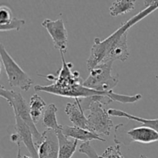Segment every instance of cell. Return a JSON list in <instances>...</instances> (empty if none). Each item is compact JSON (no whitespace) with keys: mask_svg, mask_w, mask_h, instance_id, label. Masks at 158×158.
I'll return each mask as SVG.
<instances>
[{"mask_svg":"<svg viewBox=\"0 0 158 158\" xmlns=\"http://www.w3.org/2000/svg\"><path fill=\"white\" fill-rule=\"evenodd\" d=\"M61 131L66 137H70L73 140H80L85 142H89L91 140H99V141L106 142V140L103 137L97 135L94 133L88 131V130L80 128L79 127H70L66 125H62Z\"/></svg>","mask_w":158,"mask_h":158,"instance_id":"obj_12","label":"cell"},{"mask_svg":"<svg viewBox=\"0 0 158 158\" xmlns=\"http://www.w3.org/2000/svg\"><path fill=\"white\" fill-rule=\"evenodd\" d=\"M140 158H148V157H147V156L143 155V154H141V155H140Z\"/></svg>","mask_w":158,"mask_h":158,"instance_id":"obj_23","label":"cell"},{"mask_svg":"<svg viewBox=\"0 0 158 158\" xmlns=\"http://www.w3.org/2000/svg\"><path fill=\"white\" fill-rule=\"evenodd\" d=\"M0 55L9 86L18 87L23 91L29 90L33 83V80L19 66L2 43L0 45Z\"/></svg>","mask_w":158,"mask_h":158,"instance_id":"obj_6","label":"cell"},{"mask_svg":"<svg viewBox=\"0 0 158 158\" xmlns=\"http://www.w3.org/2000/svg\"><path fill=\"white\" fill-rule=\"evenodd\" d=\"M1 158H3V157H1Z\"/></svg>","mask_w":158,"mask_h":158,"instance_id":"obj_24","label":"cell"},{"mask_svg":"<svg viewBox=\"0 0 158 158\" xmlns=\"http://www.w3.org/2000/svg\"><path fill=\"white\" fill-rule=\"evenodd\" d=\"M100 157V158H124L120 151V145L119 144L107 148Z\"/></svg>","mask_w":158,"mask_h":158,"instance_id":"obj_20","label":"cell"},{"mask_svg":"<svg viewBox=\"0 0 158 158\" xmlns=\"http://www.w3.org/2000/svg\"><path fill=\"white\" fill-rule=\"evenodd\" d=\"M0 96L4 98L10 105L11 107L13 110L14 115L19 116L23 121L26 122L29 125L32 131L34 143L37 149L39 145L43 142L44 137H43V133L39 132L35 123L32 121L30 115L29 106L26 103V100L23 98L21 94L12 90V89H5L2 86L0 88Z\"/></svg>","mask_w":158,"mask_h":158,"instance_id":"obj_4","label":"cell"},{"mask_svg":"<svg viewBox=\"0 0 158 158\" xmlns=\"http://www.w3.org/2000/svg\"><path fill=\"white\" fill-rule=\"evenodd\" d=\"M135 8V2L131 0H119L112 3L110 7V14L111 16H118V15L127 14L134 10Z\"/></svg>","mask_w":158,"mask_h":158,"instance_id":"obj_18","label":"cell"},{"mask_svg":"<svg viewBox=\"0 0 158 158\" xmlns=\"http://www.w3.org/2000/svg\"><path fill=\"white\" fill-rule=\"evenodd\" d=\"M75 103H66L65 113L69 117L73 126L88 130L87 117L85 116L80 99H75Z\"/></svg>","mask_w":158,"mask_h":158,"instance_id":"obj_11","label":"cell"},{"mask_svg":"<svg viewBox=\"0 0 158 158\" xmlns=\"http://www.w3.org/2000/svg\"><path fill=\"white\" fill-rule=\"evenodd\" d=\"M107 111L108 114L112 116V117H124V118L128 119L130 120H134V121L139 122V123H143L144 126L152 128V129L155 130L157 132H158V119L141 118V117L132 115V114H130L128 113L124 112V111L117 109H109Z\"/></svg>","mask_w":158,"mask_h":158,"instance_id":"obj_16","label":"cell"},{"mask_svg":"<svg viewBox=\"0 0 158 158\" xmlns=\"http://www.w3.org/2000/svg\"><path fill=\"white\" fill-rule=\"evenodd\" d=\"M25 23H26V22L24 19H19L13 17L12 19L8 24L4 25V26H0V31L2 32H8V31L11 30L19 31L21 28L24 26Z\"/></svg>","mask_w":158,"mask_h":158,"instance_id":"obj_19","label":"cell"},{"mask_svg":"<svg viewBox=\"0 0 158 158\" xmlns=\"http://www.w3.org/2000/svg\"><path fill=\"white\" fill-rule=\"evenodd\" d=\"M144 5L145 8L143 10L140 11L134 16L131 17L124 23H122L115 32H113L104 40H101L98 37H96L94 45L91 47L89 59L86 61L88 70H92L97 65L100 64L107 56L113 46L122 38L125 33L128 32L132 26L158 9V1H144Z\"/></svg>","mask_w":158,"mask_h":158,"instance_id":"obj_2","label":"cell"},{"mask_svg":"<svg viewBox=\"0 0 158 158\" xmlns=\"http://www.w3.org/2000/svg\"><path fill=\"white\" fill-rule=\"evenodd\" d=\"M113 61L102 62L89 71V77L83 81V86L100 92H110L117 86L119 75H112Z\"/></svg>","mask_w":158,"mask_h":158,"instance_id":"obj_5","label":"cell"},{"mask_svg":"<svg viewBox=\"0 0 158 158\" xmlns=\"http://www.w3.org/2000/svg\"><path fill=\"white\" fill-rule=\"evenodd\" d=\"M15 124L14 126V129L18 135L19 143L23 142L24 143L26 149L30 154L31 157L33 158H39L38 152H37L36 147L34 143L33 135H32L30 127L19 116L15 115Z\"/></svg>","mask_w":158,"mask_h":158,"instance_id":"obj_8","label":"cell"},{"mask_svg":"<svg viewBox=\"0 0 158 158\" xmlns=\"http://www.w3.org/2000/svg\"><path fill=\"white\" fill-rule=\"evenodd\" d=\"M12 12L8 6H1L0 7V26L8 24L12 19Z\"/></svg>","mask_w":158,"mask_h":158,"instance_id":"obj_21","label":"cell"},{"mask_svg":"<svg viewBox=\"0 0 158 158\" xmlns=\"http://www.w3.org/2000/svg\"><path fill=\"white\" fill-rule=\"evenodd\" d=\"M21 158H33L32 157H31V156H27V155H23V157Z\"/></svg>","mask_w":158,"mask_h":158,"instance_id":"obj_22","label":"cell"},{"mask_svg":"<svg viewBox=\"0 0 158 158\" xmlns=\"http://www.w3.org/2000/svg\"><path fill=\"white\" fill-rule=\"evenodd\" d=\"M127 135L128 137V143L137 142L144 144H150L158 141V132L146 126L133 128L127 131Z\"/></svg>","mask_w":158,"mask_h":158,"instance_id":"obj_10","label":"cell"},{"mask_svg":"<svg viewBox=\"0 0 158 158\" xmlns=\"http://www.w3.org/2000/svg\"><path fill=\"white\" fill-rule=\"evenodd\" d=\"M61 54L62 67L58 71L56 76L46 75L45 78L52 80L54 83L48 86L36 85L34 87L36 92H45L60 96L63 97H69L74 99H85L94 96L107 95L111 97L113 101L120 102L122 103H134L142 99L141 94L136 95H121L115 94L114 91L110 92H100L95 89H89L83 86L84 80L81 78L78 71H73V64L67 63Z\"/></svg>","mask_w":158,"mask_h":158,"instance_id":"obj_1","label":"cell"},{"mask_svg":"<svg viewBox=\"0 0 158 158\" xmlns=\"http://www.w3.org/2000/svg\"><path fill=\"white\" fill-rule=\"evenodd\" d=\"M57 111L58 109L54 103H51L46 106L43 116V124L46 130H51L55 132L61 130L62 125L59 124L57 121Z\"/></svg>","mask_w":158,"mask_h":158,"instance_id":"obj_15","label":"cell"},{"mask_svg":"<svg viewBox=\"0 0 158 158\" xmlns=\"http://www.w3.org/2000/svg\"><path fill=\"white\" fill-rule=\"evenodd\" d=\"M42 26L47 30L52 38L54 47L60 50V53H66L67 51L68 33L63 20L61 19L56 20L46 19L42 23Z\"/></svg>","mask_w":158,"mask_h":158,"instance_id":"obj_7","label":"cell"},{"mask_svg":"<svg viewBox=\"0 0 158 158\" xmlns=\"http://www.w3.org/2000/svg\"><path fill=\"white\" fill-rule=\"evenodd\" d=\"M29 110L33 123L35 124L39 123L43 116V112L46 106V102L38 94H33L29 101Z\"/></svg>","mask_w":158,"mask_h":158,"instance_id":"obj_17","label":"cell"},{"mask_svg":"<svg viewBox=\"0 0 158 158\" xmlns=\"http://www.w3.org/2000/svg\"><path fill=\"white\" fill-rule=\"evenodd\" d=\"M127 34L128 32L125 33L122 38L113 46L109 53L102 62H114L115 60H120V62L123 63L128 60L130 52L127 45Z\"/></svg>","mask_w":158,"mask_h":158,"instance_id":"obj_13","label":"cell"},{"mask_svg":"<svg viewBox=\"0 0 158 158\" xmlns=\"http://www.w3.org/2000/svg\"><path fill=\"white\" fill-rule=\"evenodd\" d=\"M83 110H89L87 117L88 131L103 137L110 134L114 123L108 111L103 106L109 105L113 100L110 96H94L89 98L80 99Z\"/></svg>","mask_w":158,"mask_h":158,"instance_id":"obj_3","label":"cell"},{"mask_svg":"<svg viewBox=\"0 0 158 158\" xmlns=\"http://www.w3.org/2000/svg\"><path fill=\"white\" fill-rule=\"evenodd\" d=\"M56 133L59 141V155L58 158H72L77 151L79 141L77 140H70L62 133L61 130Z\"/></svg>","mask_w":158,"mask_h":158,"instance_id":"obj_14","label":"cell"},{"mask_svg":"<svg viewBox=\"0 0 158 158\" xmlns=\"http://www.w3.org/2000/svg\"><path fill=\"white\" fill-rule=\"evenodd\" d=\"M43 134L44 139L37 148L39 158H58L59 141L56 133L46 130Z\"/></svg>","mask_w":158,"mask_h":158,"instance_id":"obj_9","label":"cell"}]
</instances>
